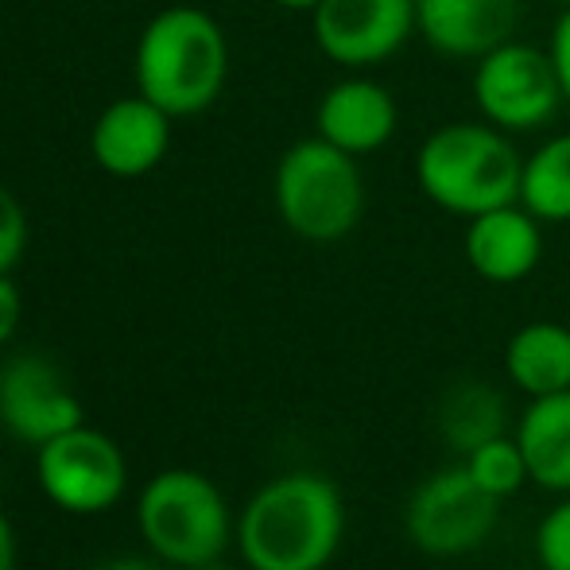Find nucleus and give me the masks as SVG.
I'll return each instance as SVG.
<instances>
[{"label": "nucleus", "instance_id": "f257e3e1", "mask_svg": "<svg viewBox=\"0 0 570 570\" xmlns=\"http://www.w3.org/2000/svg\"><path fill=\"white\" fill-rule=\"evenodd\" d=\"M345 532V504L323 473L272 478L240 512V556L253 570H323Z\"/></svg>", "mask_w": 570, "mask_h": 570}, {"label": "nucleus", "instance_id": "1a4fd4ad", "mask_svg": "<svg viewBox=\"0 0 570 570\" xmlns=\"http://www.w3.org/2000/svg\"><path fill=\"white\" fill-rule=\"evenodd\" d=\"M0 423L20 443L43 446L82 428L86 412L51 361L39 353H20L0 368Z\"/></svg>", "mask_w": 570, "mask_h": 570}, {"label": "nucleus", "instance_id": "dca6fc26", "mask_svg": "<svg viewBox=\"0 0 570 570\" xmlns=\"http://www.w3.org/2000/svg\"><path fill=\"white\" fill-rule=\"evenodd\" d=\"M512 384L528 396H551L570 389V331L559 323H528L504 350Z\"/></svg>", "mask_w": 570, "mask_h": 570}, {"label": "nucleus", "instance_id": "2eb2a0df", "mask_svg": "<svg viewBox=\"0 0 570 570\" xmlns=\"http://www.w3.org/2000/svg\"><path fill=\"white\" fill-rule=\"evenodd\" d=\"M517 443L528 478L551 493H570V389L535 396L520 420Z\"/></svg>", "mask_w": 570, "mask_h": 570}, {"label": "nucleus", "instance_id": "bb28decb", "mask_svg": "<svg viewBox=\"0 0 570 570\" xmlns=\"http://www.w3.org/2000/svg\"><path fill=\"white\" fill-rule=\"evenodd\" d=\"M198 570H233V567H222V563H206V567H198Z\"/></svg>", "mask_w": 570, "mask_h": 570}, {"label": "nucleus", "instance_id": "9d476101", "mask_svg": "<svg viewBox=\"0 0 570 570\" xmlns=\"http://www.w3.org/2000/svg\"><path fill=\"white\" fill-rule=\"evenodd\" d=\"M315 43L338 67H376L415 31V0H323L311 12Z\"/></svg>", "mask_w": 570, "mask_h": 570}, {"label": "nucleus", "instance_id": "4be33fe9", "mask_svg": "<svg viewBox=\"0 0 570 570\" xmlns=\"http://www.w3.org/2000/svg\"><path fill=\"white\" fill-rule=\"evenodd\" d=\"M20 318H23V295L12 284V276L0 272V345L12 342V334L20 331Z\"/></svg>", "mask_w": 570, "mask_h": 570}, {"label": "nucleus", "instance_id": "0eeeda50", "mask_svg": "<svg viewBox=\"0 0 570 570\" xmlns=\"http://www.w3.org/2000/svg\"><path fill=\"white\" fill-rule=\"evenodd\" d=\"M473 98L489 125L504 132L543 128L563 106V82L551 62V51L509 39L497 51L481 55L473 67Z\"/></svg>", "mask_w": 570, "mask_h": 570}, {"label": "nucleus", "instance_id": "7ed1b4c3", "mask_svg": "<svg viewBox=\"0 0 570 570\" xmlns=\"http://www.w3.org/2000/svg\"><path fill=\"white\" fill-rule=\"evenodd\" d=\"M520 171L524 159L509 144L504 128L454 120L423 140L415 156L420 190L446 214L478 218L497 206L520 203Z\"/></svg>", "mask_w": 570, "mask_h": 570}, {"label": "nucleus", "instance_id": "f8f14e48", "mask_svg": "<svg viewBox=\"0 0 570 570\" xmlns=\"http://www.w3.org/2000/svg\"><path fill=\"white\" fill-rule=\"evenodd\" d=\"M517 0H415V31L446 59H481L517 36Z\"/></svg>", "mask_w": 570, "mask_h": 570}, {"label": "nucleus", "instance_id": "cd10ccee", "mask_svg": "<svg viewBox=\"0 0 570 570\" xmlns=\"http://www.w3.org/2000/svg\"><path fill=\"white\" fill-rule=\"evenodd\" d=\"M563 4H567V8H570V0H563Z\"/></svg>", "mask_w": 570, "mask_h": 570}, {"label": "nucleus", "instance_id": "6e6552de", "mask_svg": "<svg viewBox=\"0 0 570 570\" xmlns=\"http://www.w3.org/2000/svg\"><path fill=\"white\" fill-rule=\"evenodd\" d=\"M36 473L43 493L67 512H106L128 481L120 446L86 423L39 446Z\"/></svg>", "mask_w": 570, "mask_h": 570}, {"label": "nucleus", "instance_id": "5701e85b", "mask_svg": "<svg viewBox=\"0 0 570 570\" xmlns=\"http://www.w3.org/2000/svg\"><path fill=\"white\" fill-rule=\"evenodd\" d=\"M551 62L559 70V82H563V98L570 106V8H563V16L556 20V31H551Z\"/></svg>", "mask_w": 570, "mask_h": 570}, {"label": "nucleus", "instance_id": "6ab92c4d", "mask_svg": "<svg viewBox=\"0 0 570 570\" xmlns=\"http://www.w3.org/2000/svg\"><path fill=\"white\" fill-rule=\"evenodd\" d=\"M465 465H470L473 478H478L493 497H501V501L512 493H520L524 481H532L528 478L524 451H520V443L509 435H497V439H489V443H481L478 451L465 454Z\"/></svg>", "mask_w": 570, "mask_h": 570}, {"label": "nucleus", "instance_id": "423d86ee", "mask_svg": "<svg viewBox=\"0 0 570 570\" xmlns=\"http://www.w3.org/2000/svg\"><path fill=\"white\" fill-rule=\"evenodd\" d=\"M501 497H493L470 465H451L423 481L404 509L407 540L431 559H458L478 551L497 528Z\"/></svg>", "mask_w": 570, "mask_h": 570}, {"label": "nucleus", "instance_id": "f03ea898", "mask_svg": "<svg viewBox=\"0 0 570 570\" xmlns=\"http://www.w3.org/2000/svg\"><path fill=\"white\" fill-rule=\"evenodd\" d=\"M229 75L222 23L195 4H171L151 16L136 43V94L171 117H195L218 101Z\"/></svg>", "mask_w": 570, "mask_h": 570}, {"label": "nucleus", "instance_id": "412c9836", "mask_svg": "<svg viewBox=\"0 0 570 570\" xmlns=\"http://www.w3.org/2000/svg\"><path fill=\"white\" fill-rule=\"evenodd\" d=\"M28 253V214L23 203L0 183V272H12Z\"/></svg>", "mask_w": 570, "mask_h": 570}, {"label": "nucleus", "instance_id": "9b49d317", "mask_svg": "<svg viewBox=\"0 0 570 570\" xmlns=\"http://www.w3.org/2000/svg\"><path fill=\"white\" fill-rule=\"evenodd\" d=\"M171 148V114L148 101L117 98L114 106L101 109V117L90 128V151L98 167L114 179H140L156 171Z\"/></svg>", "mask_w": 570, "mask_h": 570}, {"label": "nucleus", "instance_id": "b1692460", "mask_svg": "<svg viewBox=\"0 0 570 570\" xmlns=\"http://www.w3.org/2000/svg\"><path fill=\"white\" fill-rule=\"evenodd\" d=\"M16 567V535H12V524L4 520L0 512V570H12Z\"/></svg>", "mask_w": 570, "mask_h": 570}, {"label": "nucleus", "instance_id": "f3484780", "mask_svg": "<svg viewBox=\"0 0 570 570\" xmlns=\"http://www.w3.org/2000/svg\"><path fill=\"white\" fill-rule=\"evenodd\" d=\"M439 435L458 454L478 451L481 443L504 435V404L485 381H462L443 396L439 407Z\"/></svg>", "mask_w": 570, "mask_h": 570}, {"label": "nucleus", "instance_id": "39448f33", "mask_svg": "<svg viewBox=\"0 0 570 570\" xmlns=\"http://www.w3.org/2000/svg\"><path fill=\"white\" fill-rule=\"evenodd\" d=\"M140 535L164 563L198 570L229 548V504L210 478L164 470L140 493Z\"/></svg>", "mask_w": 570, "mask_h": 570}, {"label": "nucleus", "instance_id": "ddd939ff", "mask_svg": "<svg viewBox=\"0 0 570 570\" xmlns=\"http://www.w3.org/2000/svg\"><path fill=\"white\" fill-rule=\"evenodd\" d=\"M318 136L350 156H368L396 136V98L373 78H342L323 94L315 109Z\"/></svg>", "mask_w": 570, "mask_h": 570}, {"label": "nucleus", "instance_id": "393cba45", "mask_svg": "<svg viewBox=\"0 0 570 570\" xmlns=\"http://www.w3.org/2000/svg\"><path fill=\"white\" fill-rule=\"evenodd\" d=\"M98 570H164L159 563H148V559H114V563L98 567Z\"/></svg>", "mask_w": 570, "mask_h": 570}, {"label": "nucleus", "instance_id": "4468645a", "mask_svg": "<svg viewBox=\"0 0 570 570\" xmlns=\"http://www.w3.org/2000/svg\"><path fill=\"white\" fill-rule=\"evenodd\" d=\"M543 256L540 218L528 214L520 203L497 206L478 218H470L465 229V261L489 284H517L532 276V268Z\"/></svg>", "mask_w": 570, "mask_h": 570}, {"label": "nucleus", "instance_id": "a878e982", "mask_svg": "<svg viewBox=\"0 0 570 570\" xmlns=\"http://www.w3.org/2000/svg\"><path fill=\"white\" fill-rule=\"evenodd\" d=\"M272 4H279V8H287V12H315L323 0H272Z\"/></svg>", "mask_w": 570, "mask_h": 570}, {"label": "nucleus", "instance_id": "a211bd4d", "mask_svg": "<svg viewBox=\"0 0 570 570\" xmlns=\"http://www.w3.org/2000/svg\"><path fill=\"white\" fill-rule=\"evenodd\" d=\"M520 206L540 222H570V132L551 136L524 159Z\"/></svg>", "mask_w": 570, "mask_h": 570}, {"label": "nucleus", "instance_id": "aec40b11", "mask_svg": "<svg viewBox=\"0 0 570 570\" xmlns=\"http://www.w3.org/2000/svg\"><path fill=\"white\" fill-rule=\"evenodd\" d=\"M535 556L543 570H570V493L543 517L535 532Z\"/></svg>", "mask_w": 570, "mask_h": 570}, {"label": "nucleus", "instance_id": "20e7f679", "mask_svg": "<svg viewBox=\"0 0 570 570\" xmlns=\"http://www.w3.org/2000/svg\"><path fill=\"white\" fill-rule=\"evenodd\" d=\"M272 195L284 226L315 245L350 237L365 214V179L357 156L334 148L323 136L292 144L279 156Z\"/></svg>", "mask_w": 570, "mask_h": 570}]
</instances>
